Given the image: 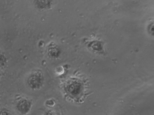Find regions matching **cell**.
<instances>
[{"label": "cell", "mask_w": 154, "mask_h": 115, "mask_svg": "<svg viewBox=\"0 0 154 115\" xmlns=\"http://www.w3.org/2000/svg\"><path fill=\"white\" fill-rule=\"evenodd\" d=\"M45 115H58L55 112L53 111H50L48 112Z\"/></svg>", "instance_id": "obj_4"}, {"label": "cell", "mask_w": 154, "mask_h": 115, "mask_svg": "<svg viewBox=\"0 0 154 115\" xmlns=\"http://www.w3.org/2000/svg\"><path fill=\"white\" fill-rule=\"evenodd\" d=\"M32 102L26 98H22L17 101L16 104V108L18 111L23 115L26 114L31 109Z\"/></svg>", "instance_id": "obj_1"}, {"label": "cell", "mask_w": 154, "mask_h": 115, "mask_svg": "<svg viewBox=\"0 0 154 115\" xmlns=\"http://www.w3.org/2000/svg\"><path fill=\"white\" fill-rule=\"evenodd\" d=\"M46 104L47 105H49V106H53V105H54L55 102L53 100H49L47 101Z\"/></svg>", "instance_id": "obj_2"}, {"label": "cell", "mask_w": 154, "mask_h": 115, "mask_svg": "<svg viewBox=\"0 0 154 115\" xmlns=\"http://www.w3.org/2000/svg\"><path fill=\"white\" fill-rule=\"evenodd\" d=\"M0 115H9V113L6 109H3L0 111Z\"/></svg>", "instance_id": "obj_3"}]
</instances>
